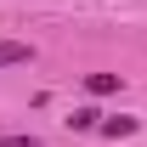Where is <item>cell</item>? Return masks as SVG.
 Listing matches in <instances>:
<instances>
[{"instance_id": "obj_5", "label": "cell", "mask_w": 147, "mask_h": 147, "mask_svg": "<svg viewBox=\"0 0 147 147\" xmlns=\"http://www.w3.org/2000/svg\"><path fill=\"white\" fill-rule=\"evenodd\" d=\"M0 147H40L34 136H0Z\"/></svg>"}, {"instance_id": "obj_3", "label": "cell", "mask_w": 147, "mask_h": 147, "mask_svg": "<svg viewBox=\"0 0 147 147\" xmlns=\"http://www.w3.org/2000/svg\"><path fill=\"white\" fill-rule=\"evenodd\" d=\"M102 136H113V142H119V136H136V119H130V113H119V119H102Z\"/></svg>"}, {"instance_id": "obj_1", "label": "cell", "mask_w": 147, "mask_h": 147, "mask_svg": "<svg viewBox=\"0 0 147 147\" xmlns=\"http://www.w3.org/2000/svg\"><path fill=\"white\" fill-rule=\"evenodd\" d=\"M34 57V45H23V40H0V68H23Z\"/></svg>"}, {"instance_id": "obj_4", "label": "cell", "mask_w": 147, "mask_h": 147, "mask_svg": "<svg viewBox=\"0 0 147 147\" xmlns=\"http://www.w3.org/2000/svg\"><path fill=\"white\" fill-rule=\"evenodd\" d=\"M68 125H74V130H102V113H96V108H79Z\"/></svg>"}, {"instance_id": "obj_2", "label": "cell", "mask_w": 147, "mask_h": 147, "mask_svg": "<svg viewBox=\"0 0 147 147\" xmlns=\"http://www.w3.org/2000/svg\"><path fill=\"white\" fill-rule=\"evenodd\" d=\"M119 85H125L119 74H85V91H91V96H113Z\"/></svg>"}]
</instances>
